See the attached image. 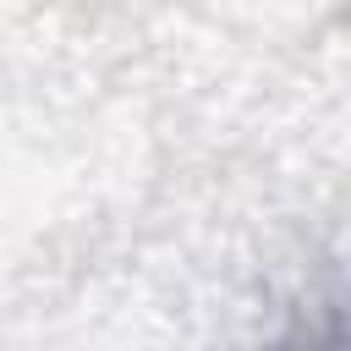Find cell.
Returning <instances> with one entry per match:
<instances>
[{"instance_id":"cell-1","label":"cell","mask_w":351,"mask_h":351,"mask_svg":"<svg viewBox=\"0 0 351 351\" xmlns=\"http://www.w3.org/2000/svg\"><path fill=\"white\" fill-rule=\"evenodd\" d=\"M269 351H351V307H335V313L291 329V335L274 340Z\"/></svg>"}]
</instances>
